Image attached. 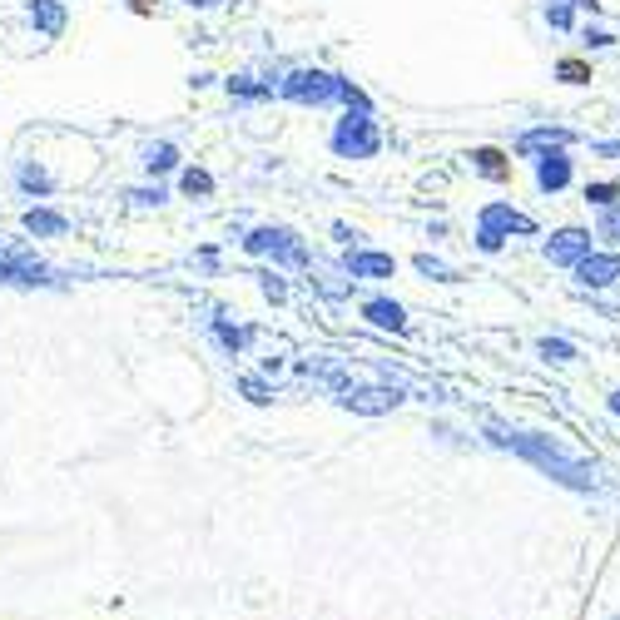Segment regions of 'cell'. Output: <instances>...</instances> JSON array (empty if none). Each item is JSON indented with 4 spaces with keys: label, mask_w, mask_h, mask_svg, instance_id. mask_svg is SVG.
<instances>
[{
    "label": "cell",
    "mask_w": 620,
    "mask_h": 620,
    "mask_svg": "<svg viewBox=\"0 0 620 620\" xmlns=\"http://www.w3.org/2000/svg\"><path fill=\"white\" fill-rule=\"evenodd\" d=\"M487 432H492L496 447L521 452L526 462H536L541 472H551L561 487H571V492H596V467L581 462L576 452H566L556 437H521V432H501V427H487Z\"/></svg>",
    "instance_id": "cell-1"
},
{
    "label": "cell",
    "mask_w": 620,
    "mask_h": 620,
    "mask_svg": "<svg viewBox=\"0 0 620 620\" xmlns=\"http://www.w3.org/2000/svg\"><path fill=\"white\" fill-rule=\"evenodd\" d=\"M328 144H333V154L338 159H372L377 149H382V134H377V124H372L368 110H348L343 120L333 124V134H328Z\"/></svg>",
    "instance_id": "cell-2"
},
{
    "label": "cell",
    "mask_w": 620,
    "mask_h": 620,
    "mask_svg": "<svg viewBox=\"0 0 620 620\" xmlns=\"http://www.w3.org/2000/svg\"><path fill=\"white\" fill-rule=\"evenodd\" d=\"M244 253H253V258H273V263H288V268H303V263H308V248L298 244V234L283 229V224H258V229L244 239Z\"/></svg>",
    "instance_id": "cell-3"
},
{
    "label": "cell",
    "mask_w": 620,
    "mask_h": 620,
    "mask_svg": "<svg viewBox=\"0 0 620 620\" xmlns=\"http://www.w3.org/2000/svg\"><path fill=\"white\" fill-rule=\"evenodd\" d=\"M343 85L348 80H338L328 70H293V75L278 80V95L298 100V105H328V100H343Z\"/></svg>",
    "instance_id": "cell-4"
},
{
    "label": "cell",
    "mask_w": 620,
    "mask_h": 620,
    "mask_svg": "<svg viewBox=\"0 0 620 620\" xmlns=\"http://www.w3.org/2000/svg\"><path fill=\"white\" fill-rule=\"evenodd\" d=\"M536 224L526 219V214H516V209H506V204H487L482 209V219H477V244L482 253H496L501 239H511V234H531Z\"/></svg>",
    "instance_id": "cell-5"
},
{
    "label": "cell",
    "mask_w": 620,
    "mask_h": 620,
    "mask_svg": "<svg viewBox=\"0 0 620 620\" xmlns=\"http://www.w3.org/2000/svg\"><path fill=\"white\" fill-rule=\"evenodd\" d=\"M0 283L40 288V283H50V263H45V258H35L30 248H20V253H0Z\"/></svg>",
    "instance_id": "cell-6"
},
{
    "label": "cell",
    "mask_w": 620,
    "mask_h": 620,
    "mask_svg": "<svg viewBox=\"0 0 620 620\" xmlns=\"http://www.w3.org/2000/svg\"><path fill=\"white\" fill-rule=\"evenodd\" d=\"M179 164H184V154H179L174 139H154V144L139 149V169H144L149 179H164V174H174Z\"/></svg>",
    "instance_id": "cell-7"
},
{
    "label": "cell",
    "mask_w": 620,
    "mask_h": 620,
    "mask_svg": "<svg viewBox=\"0 0 620 620\" xmlns=\"http://www.w3.org/2000/svg\"><path fill=\"white\" fill-rule=\"evenodd\" d=\"M620 278V253H586L576 263V283L581 288H606Z\"/></svg>",
    "instance_id": "cell-8"
},
{
    "label": "cell",
    "mask_w": 620,
    "mask_h": 620,
    "mask_svg": "<svg viewBox=\"0 0 620 620\" xmlns=\"http://www.w3.org/2000/svg\"><path fill=\"white\" fill-rule=\"evenodd\" d=\"M586 253H591V234H586V229H561V234H551V244H546V258H551V263H571V268H576Z\"/></svg>",
    "instance_id": "cell-9"
},
{
    "label": "cell",
    "mask_w": 620,
    "mask_h": 620,
    "mask_svg": "<svg viewBox=\"0 0 620 620\" xmlns=\"http://www.w3.org/2000/svg\"><path fill=\"white\" fill-rule=\"evenodd\" d=\"M536 184H541L546 194H561V189L571 184V159H566L561 149H546V154L536 159Z\"/></svg>",
    "instance_id": "cell-10"
},
{
    "label": "cell",
    "mask_w": 620,
    "mask_h": 620,
    "mask_svg": "<svg viewBox=\"0 0 620 620\" xmlns=\"http://www.w3.org/2000/svg\"><path fill=\"white\" fill-rule=\"evenodd\" d=\"M20 229L35 234V239H65V234H70V219L55 214V209H40V204H35V209L20 214Z\"/></svg>",
    "instance_id": "cell-11"
},
{
    "label": "cell",
    "mask_w": 620,
    "mask_h": 620,
    "mask_svg": "<svg viewBox=\"0 0 620 620\" xmlns=\"http://www.w3.org/2000/svg\"><path fill=\"white\" fill-rule=\"evenodd\" d=\"M15 184H20L30 199H45V194H55V174H50L40 159H20V164H15Z\"/></svg>",
    "instance_id": "cell-12"
},
{
    "label": "cell",
    "mask_w": 620,
    "mask_h": 620,
    "mask_svg": "<svg viewBox=\"0 0 620 620\" xmlns=\"http://www.w3.org/2000/svg\"><path fill=\"white\" fill-rule=\"evenodd\" d=\"M348 273H353V278H392V273H397V258H392V253L353 248V253H348Z\"/></svg>",
    "instance_id": "cell-13"
},
{
    "label": "cell",
    "mask_w": 620,
    "mask_h": 620,
    "mask_svg": "<svg viewBox=\"0 0 620 620\" xmlns=\"http://www.w3.org/2000/svg\"><path fill=\"white\" fill-rule=\"evenodd\" d=\"M363 318H368L372 328L407 333V313H402V303H392V298H368V303H363Z\"/></svg>",
    "instance_id": "cell-14"
},
{
    "label": "cell",
    "mask_w": 620,
    "mask_h": 620,
    "mask_svg": "<svg viewBox=\"0 0 620 620\" xmlns=\"http://www.w3.org/2000/svg\"><path fill=\"white\" fill-rule=\"evenodd\" d=\"M402 402V392H387V387H363V392H348L343 397V407H353V412H392Z\"/></svg>",
    "instance_id": "cell-15"
},
{
    "label": "cell",
    "mask_w": 620,
    "mask_h": 620,
    "mask_svg": "<svg viewBox=\"0 0 620 620\" xmlns=\"http://www.w3.org/2000/svg\"><path fill=\"white\" fill-rule=\"evenodd\" d=\"M30 25L55 40V35L65 30V5H60V0H30Z\"/></svg>",
    "instance_id": "cell-16"
},
{
    "label": "cell",
    "mask_w": 620,
    "mask_h": 620,
    "mask_svg": "<svg viewBox=\"0 0 620 620\" xmlns=\"http://www.w3.org/2000/svg\"><path fill=\"white\" fill-rule=\"evenodd\" d=\"M209 333H214V343L229 353V358H239L248 348V328H239V323H229V318H214L209 323Z\"/></svg>",
    "instance_id": "cell-17"
},
{
    "label": "cell",
    "mask_w": 620,
    "mask_h": 620,
    "mask_svg": "<svg viewBox=\"0 0 620 620\" xmlns=\"http://www.w3.org/2000/svg\"><path fill=\"white\" fill-rule=\"evenodd\" d=\"M472 169H477V174H487V179H496V184H506V179H511V159H506L501 149H472Z\"/></svg>",
    "instance_id": "cell-18"
},
{
    "label": "cell",
    "mask_w": 620,
    "mask_h": 620,
    "mask_svg": "<svg viewBox=\"0 0 620 620\" xmlns=\"http://www.w3.org/2000/svg\"><path fill=\"white\" fill-rule=\"evenodd\" d=\"M179 194H184V199H209V194H214V174H209V169H194V164L179 169Z\"/></svg>",
    "instance_id": "cell-19"
},
{
    "label": "cell",
    "mask_w": 620,
    "mask_h": 620,
    "mask_svg": "<svg viewBox=\"0 0 620 620\" xmlns=\"http://www.w3.org/2000/svg\"><path fill=\"white\" fill-rule=\"evenodd\" d=\"M229 95H239V100H268V95H278V85H273V80L258 85L253 75H234V80H229Z\"/></svg>",
    "instance_id": "cell-20"
},
{
    "label": "cell",
    "mask_w": 620,
    "mask_h": 620,
    "mask_svg": "<svg viewBox=\"0 0 620 620\" xmlns=\"http://www.w3.org/2000/svg\"><path fill=\"white\" fill-rule=\"evenodd\" d=\"M239 392H244L253 407H268V402H273V387H268L263 377H253V372H244V377H239Z\"/></svg>",
    "instance_id": "cell-21"
},
{
    "label": "cell",
    "mask_w": 620,
    "mask_h": 620,
    "mask_svg": "<svg viewBox=\"0 0 620 620\" xmlns=\"http://www.w3.org/2000/svg\"><path fill=\"white\" fill-rule=\"evenodd\" d=\"M556 75H561L566 85H591V65H586V60H576V55H566V60L556 65Z\"/></svg>",
    "instance_id": "cell-22"
},
{
    "label": "cell",
    "mask_w": 620,
    "mask_h": 620,
    "mask_svg": "<svg viewBox=\"0 0 620 620\" xmlns=\"http://www.w3.org/2000/svg\"><path fill=\"white\" fill-rule=\"evenodd\" d=\"M417 273H427V278H437V283H452L457 273L442 263V258H432V253H417Z\"/></svg>",
    "instance_id": "cell-23"
},
{
    "label": "cell",
    "mask_w": 620,
    "mask_h": 620,
    "mask_svg": "<svg viewBox=\"0 0 620 620\" xmlns=\"http://www.w3.org/2000/svg\"><path fill=\"white\" fill-rule=\"evenodd\" d=\"M620 199V184H591L586 189V204H596V209H616Z\"/></svg>",
    "instance_id": "cell-24"
},
{
    "label": "cell",
    "mask_w": 620,
    "mask_h": 620,
    "mask_svg": "<svg viewBox=\"0 0 620 620\" xmlns=\"http://www.w3.org/2000/svg\"><path fill=\"white\" fill-rule=\"evenodd\" d=\"M129 199H134L139 209H149V204H164V199H169V189L154 179V184H144V189H129Z\"/></svg>",
    "instance_id": "cell-25"
},
{
    "label": "cell",
    "mask_w": 620,
    "mask_h": 620,
    "mask_svg": "<svg viewBox=\"0 0 620 620\" xmlns=\"http://www.w3.org/2000/svg\"><path fill=\"white\" fill-rule=\"evenodd\" d=\"M541 358H546V363H571V358H576V348H571V343H561V338H541Z\"/></svg>",
    "instance_id": "cell-26"
},
{
    "label": "cell",
    "mask_w": 620,
    "mask_h": 620,
    "mask_svg": "<svg viewBox=\"0 0 620 620\" xmlns=\"http://www.w3.org/2000/svg\"><path fill=\"white\" fill-rule=\"evenodd\" d=\"M546 20H551L556 30H566V25H571V5H566V0H556V5H546Z\"/></svg>",
    "instance_id": "cell-27"
},
{
    "label": "cell",
    "mask_w": 620,
    "mask_h": 620,
    "mask_svg": "<svg viewBox=\"0 0 620 620\" xmlns=\"http://www.w3.org/2000/svg\"><path fill=\"white\" fill-rule=\"evenodd\" d=\"M263 293H268L273 303H283V298H288V283H283L278 273H263Z\"/></svg>",
    "instance_id": "cell-28"
},
{
    "label": "cell",
    "mask_w": 620,
    "mask_h": 620,
    "mask_svg": "<svg viewBox=\"0 0 620 620\" xmlns=\"http://www.w3.org/2000/svg\"><path fill=\"white\" fill-rule=\"evenodd\" d=\"M184 10H194V15H209V10H219L224 0H179Z\"/></svg>",
    "instance_id": "cell-29"
},
{
    "label": "cell",
    "mask_w": 620,
    "mask_h": 620,
    "mask_svg": "<svg viewBox=\"0 0 620 620\" xmlns=\"http://www.w3.org/2000/svg\"><path fill=\"white\" fill-rule=\"evenodd\" d=\"M586 40H591L596 50H606V45H616V35H611V30H586Z\"/></svg>",
    "instance_id": "cell-30"
},
{
    "label": "cell",
    "mask_w": 620,
    "mask_h": 620,
    "mask_svg": "<svg viewBox=\"0 0 620 620\" xmlns=\"http://www.w3.org/2000/svg\"><path fill=\"white\" fill-rule=\"evenodd\" d=\"M134 5V15H149V0H129Z\"/></svg>",
    "instance_id": "cell-31"
},
{
    "label": "cell",
    "mask_w": 620,
    "mask_h": 620,
    "mask_svg": "<svg viewBox=\"0 0 620 620\" xmlns=\"http://www.w3.org/2000/svg\"><path fill=\"white\" fill-rule=\"evenodd\" d=\"M611 412H616V417H620V392H611Z\"/></svg>",
    "instance_id": "cell-32"
},
{
    "label": "cell",
    "mask_w": 620,
    "mask_h": 620,
    "mask_svg": "<svg viewBox=\"0 0 620 620\" xmlns=\"http://www.w3.org/2000/svg\"><path fill=\"white\" fill-rule=\"evenodd\" d=\"M611 620H620V616H611Z\"/></svg>",
    "instance_id": "cell-33"
}]
</instances>
